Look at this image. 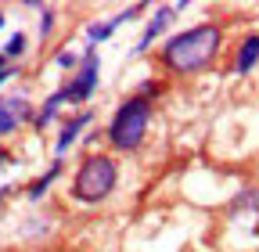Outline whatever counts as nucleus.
Instances as JSON below:
<instances>
[{
    "label": "nucleus",
    "mask_w": 259,
    "mask_h": 252,
    "mask_svg": "<svg viewBox=\"0 0 259 252\" xmlns=\"http://www.w3.org/2000/svg\"><path fill=\"white\" fill-rule=\"evenodd\" d=\"M223 40H227V33H223L220 22H198L191 29H180V33L166 36L158 44L155 58L169 76L187 79V76H198V72L212 69V61L223 51Z\"/></svg>",
    "instance_id": "obj_1"
},
{
    "label": "nucleus",
    "mask_w": 259,
    "mask_h": 252,
    "mask_svg": "<svg viewBox=\"0 0 259 252\" xmlns=\"http://www.w3.org/2000/svg\"><path fill=\"white\" fill-rule=\"evenodd\" d=\"M151 119H155V101L141 98V94H130L122 98L105 126V141L115 155H134L144 141H148V130H151Z\"/></svg>",
    "instance_id": "obj_2"
},
{
    "label": "nucleus",
    "mask_w": 259,
    "mask_h": 252,
    "mask_svg": "<svg viewBox=\"0 0 259 252\" xmlns=\"http://www.w3.org/2000/svg\"><path fill=\"white\" fill-rule=\"evenodd\" d=\"M115 187H119L115 155L112 151H94V155H87V159L76 166L69 195L79 205H101V202H108L115 195Z\"/></svg>",
    "instance_id": "obj_3"
},
{
    "label": "nucleus",
    "mask_w": 259,
    "mask_h": 252,
    "mask_svg": "<svg viewBox=\"0 0 259 252\" xmlns=\"http://www.w3.org/2000/svg\"><path fill=\"white\" fill-rule=\"evenodd\" d=\"M97 87H101V54H97V47H83V58H79V69L72 72V79L65 83V98H69V105H87Z\"/></svg>",
    "instance_id": "obj_4"
},
{
    "label": "nucleus",
    "mask_w": 259,
    "mask_h": 252,
    "mask_svg": "<svg viewBox=\"0 0 259 252\" xmlns=\"http://www.w3.org/2000/svg\"><path fill=\"white\" fill-rule=\"evenodd\" d=\"M173 18H177V8H173V4H158V8L151 11V18L144 22L141 40L130 47V58H141V54H148V47H155L158 40H166V29L173 25Z\"/></svg>",
    "instance_id": "obj_5"
},
{
    "label": "nucleus",
    "mask_w": 259,
    "mask_h": 252,
    "mask_svg": "<svg viewBox=\"0 0 259 252\" xmlns=\"http://www.w3.org/2000/svg\"><path fill=\"white\" fill-rule=\"evenodd\" d=\"M36 119V108L25 94H8V98H0V137H11L18 126L32 122Z\"/></svg>",
    "instance_id": "obj_6"
},
{
    "label": "nucleus",
    "mask_w": 259,
    "mask_h": 252,
    "mask_svg": "<svg viewBox=\"0 0 259 252\" xmlns=\"http://www.w3.org/2000/svg\"><path fill=\"white\" fill-rule=\"evenodd\" d=\"M148 8L144 4H130V8H122L119 15H112V18H105V22H90L87 29H83V36H87V47H101V44H108L115 33H119V25H126V22H134V18H141Z\"/></svg>",
    "instance_id": "obj_7"
},
{
    "label": "nucleus",
    "mask_w": 259,
    "mask_h": 252,
    "mask_svg": "<svg viewBox=\"0 0 259 252\" xmlns=\"http://www.w3.org/2000/svg\"><path fill=\"white\" fill-rule=\"evenodd\" d=\"M90 122H94V108H83V112H76V115H69V119L61 122L58 141H54V159H65V151L83 137V130H87Z\"/></svg>",
    "instance_id": "obj_8"
},
{
    "label": "nucleus",
    "mask_w": 259,
    "mask_h": 252,
    "mask_svg": "<svg viewBox=\"0 0 259 252\" xmlns=\"http://www.w3.org/2000/svg\"><path fill=\"white\" fill-rule=\"evenodd\" d=\"M255 65H259V33H245L241 44H238V51H234V72L248 76Z\"/></svg>",
    "instance_id": "obj_9"
},
{
    "label": "nucleus",
    "mask_w": 259,
    "mask_h": 252,
    "mask_svg": "<svg viewBox=\"0 0 259 252\" xmlns=\"http://www.w3.org/2000/svg\"><path fill=\"white\" fill-rule=\"evenodd\" d=\"M61 173H65V159H51V166H47L36 180L25 187V198H29V202H44V198H47V191L54 187V180H58Z\"/></svg>",
    "instance_id": "obj_10"
},
{
    "label": "nucleus",
    "mask_w": 259,
    "mask_h": 252,
    "mask_svg": "<svg viewBox=\"0 0 259 252\" xmlns=\"http://www.w3.org/2000/svg\"><path fill=\"white\" fill-rule=\"evenodd\" d=\"M227 216L238 220V216H248L259 224V187H241V191L231 198V205H227Z\"/></svg>",
    "instance_id": "obj_11"
},
{
    "label": "nucleus",
    "mask_w": 259,
    "mask_h": 252,
    "mask_svg": "<svg viewBox=\"0 0 259 252\" xmlns=\"http://www.w3.org/2000/svg\"><path fill=\"white\" fill-rule=\"evenodd\" d=\"M61 105H69V98H65V90L58 87V90L51 94V98H47V101H44V105L36 108V119H32V130H40V134H44V130H47V126H51V122L58 119V112H61Z\"/></svg>",
    "instance_id": "obj_12"
},
{
    "label": "nucleus",
    "mask_w": 259,
    "mask_h": 252,
    "mask_svg": "<svg viewBox=\"0 0 259 252\" xmlns=\"http://www.w3.org/2000/svg\"><path fill=\"white\" fill-rule=\"evenodd\" d=\"M25 51H29V36H25V33H11V40L4 44V58L15 61V58H22Z\"/></svg>",
    "instance_id": "obj_13"
},
{
    "label": "nucleus",
    "mask_w": 259,
    "mask_h": 252,
    "mask_svg": "<svg viewBox=\"0 0 259 252\" xmlns=\"http://www.w3.org/2000/svg\"><path fill=\"white\" fill-rule=\"evenodd\" d=\"M54 25H58V8H40V40H44V44L51 40Z\"/></svg>",
    "instance_id": "obj_14"
},
{
    "label": "nucleus",
    "mask_w": 259,
    "mask_h": 252,
    "mask_svg": "<svg viewBox=\"0 0 259 252\" xmlns=\"http://www.w3.org/2000/svg\"><path fill=\"white\" fill-rule=\"evenodd\" d=\"M162 90H166V83H162V79H144V83H141V87H137L134 94H141V98H148V101H155V98H158V94H162Z\"/></svg>",
    "instance_id": "obj_15"
},
{
    "label": "nucleus",
    "mask_w": 259,
    "mask_h": 252,
    "mask_svg": "<svg viewBox=\"0 0 259 252\" xmlns=\"http://www.w3.org/2000/svg\"><path fill=\"white\" fill-rule=\"evenodd\" d=\"M79 58H83V54H76V51H61V54L54 58V65L65 69V72H69V69L76 72V69H79Z\"/></svg>",
    "instance_id": "obj_16"
},
{
    "label": "nucleus",
    "mask_w": 259,
    "mask_h": 252,
    "mask_svg": "<svg viewBox=\"0 0 259 252\" xmlns=\"http://www.w3.org/2000/svg\"><path fill=\"white\" fill-rule=\"evenodd\" d=\"M11 76H18V69H15V65H8V69H0V87H4V83H8Z\"/></svg>",
    "instance_id": "obj_17"
},
{
    "label": "nucleus",
    "mask_w": 259,
    "mask_h": 252,
    "mask_svg": "<svg viewBox=\"0 0 259 252\" xmlns=\"http://www.w3.org/2000/svg\"><path fill=\"white\" fill-rule=\"evenodd\" d=\"M11 162V151H4V148H0V166H8Z\"/></svg>",
    "instance_id": "obj_18"
},
{
    "label": "nucleus",
    "mask_w": 259,
    "mask_h": 252,
    "mask_svg": "<svg viewBox=\"0 0 259 252\" xmlns=\"http://www.w3.org/2000/svg\"><path fill=\"white\" fill-rule=\"evenodd\" d=\"M8 65H11V61L4 58V51H0V69H8Z\"/></svg>",
    "instance_id": "obj_19"
},
{
    "label": "nucleus",
    "mask_w": 259,
    "mask_h": 252,
    "mask_svg": "<svg viewBox=\"0 0 259 252\" xmlns=\"http://www.w3.org/2000/svg\"><path fill=\"white\" fill-rule=\"evenodd\" d=\"M4 25H8V15H4V11H0V29H4Z\"/></svg>",
    "instance_id": "obj_20"
}]
</instances>
